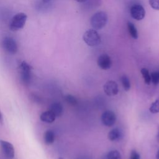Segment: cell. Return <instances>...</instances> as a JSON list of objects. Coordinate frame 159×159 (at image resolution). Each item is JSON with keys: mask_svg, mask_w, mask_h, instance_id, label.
<instances>
[{"mask_svg": "<svg viewBox=\"0 0 159 159\" xmlns=\"http://www.w3.org/2000/svg\"><path fill=\"white\" fill-rule=\"evenodd\" d=\"M1 46L3 49L9 54H16L18 50L17 44L16 40L11 37H5L1 42Z\"/></svg>", "mask_w": 159, "mask_h": 159, "instance_id": "cell-5", "label": "cell"}, {"mask_svg": "<svg viewBox=\"0 0 159 159\" xmlns=\"http://www.w3.org/2000/svg\"><path fill=\"white\" fill-rule=\"evenodd\" d=\"M130 159H140V155L136 150H132L130 153Z\"/></svg>", "mask_w": 159, "mask_h": 159, "instance_id": "cell-23", "label": "cell"}, {"mask_svg": "<svg viewBox=\"0 0 159 159\" xmlns=\"http://www.w3.org/2000/svg\"><path fill=\"white\" fill-rule=\"evenodd\" d=\"M56 117H57L55 116V114L50 110L42 112L40 116V119L42 121L48 124L53 122Z\"/></svg>", "mask_w": 159, "mask_h": 159, "instance_id": "cell-12", "label": "cell"}, {"mask_svg": "<svg viewBox=\"0 0 159 159\" xmlns=\"http://www.w3.org/2000/svg\"><path fill=\"white\" fill-rule=\"evenodd\" d=\"M149 111L152 114H157L159 112V98L156 99L153 103L151 104Z\"/></svg>", "mask_w": 159, "mask_h": 159, "instance_id": "cell-18", "label": "cell"}, {"mask_svg": "<svg viewBox=\"0 0 159 159\" xmlns=\"http://www.w3.org/2000/svg\"><path fill=\"white\" fill-rule=\"evenodd\" d=\"M65 101L71 106H76L78 104V100L76 98L71 94H67L65 96Z\"/></svg>", "mask_w": 159, "mask_h": 159, "instance_id": "cell-19", "label": "cell"}, {"mask_svg": "<svg viewBox=\"0 0 159 159\" xmlns=\"http://www.w3.org/2000/svg\"><path fill=\"white\" fill-rule=\"evenodd\" d=\"M120 81L121 83L122 84V86L124 88V89H125V91H127L130 89V80L129 79V78L127 77V76L124 75L120 77Z\"/></svg>", "mask_w": 159, "mask_h": 159, "instance_id": "cell-17", "label": "cell"}, {"mask_svg": "<svg viewBox=\"0 0 159 159\" xmlns=\"http://www.w3.org/2000/svg\"><path fill=\"white\" fill-rule=\"evenodd\" d=\"M75 1L76 2H84L86 1L87 0H75Z\"/></svg>", "mask_w": 159, "mask_h": 159, "instance_id": "cell-26", "label": "cell"}, {"mask_svg": "<svg viewBox=\"0 0 159 159\" xmlns=\"http://www.w3.org/2000/svg\"><path fill=\"white\" fill-rule=\"evenodd\" d=\"M27 16L24 12H19L15 14L11 19L9 24V29L12 32L18 31L24 28L25 25Z\"/></svg>", "mask_w": 159, "mask_h": 159, "instance_id": "cell-1", "label": "cell"}, {"mask_svg": "<svg viewBox=\"0 0 159 159\" xmlns=\"http://www.w3.org/2000/svg\"><path fill=\"white\" fill-rule=\"evenodd\" d=\"M108 20L107 14L104 11H98L91 17V25L94 30L102 29L107 24Z\"/></svg>", "mask_w": 159, "mask_h": 159, "instance_id": "cell-2", "label": "cell"}, {"mask_svg": "<svg viewBox=\"0 0 159 159\" xmlns=\"http://www.w3.org/2000/svg\"><path fill=\"white\" fill-rule=\"evenodd\" d=\"M55 133L52 130L48 129L43 134V140H44V143L46 145H50L52 144L55 141Z\"/></svg>", "mask_w": 159, "mask_h": 159, "instance_id": "cell-14", "label": "cell"}, {"mask_svg": "<svg viewBox=\"0 0 159 159\" xmlns=\"http://www.w3.org/2000/svg\"><path fill=\"white\" fill-rule=\"evenodd\" d=\"M103 89L106 94L109 96H116L118 94L119 92L118 84L116 81L113 80H109L107 81L104 84Z\"/></svg>", "mask_w": 159, "mask_h": 159, "instance_id": "cell-8", "label": "cell"}, {"mask_svg": "<svg viewBox=\"0 0 159 159\" xmlns=\"http://www.w3.org/2000/svg\"><path fill=\"white\" fill-rule=\"evenodd\" d=\"M127 28L129 32L130 35L134 39H138V31L137 28L135 27L134 24L130 22H127Z\"/></svg>", "mask_w": 159, "mask_h": 159, "instance_id": "cell-15", "label": "cell"}, {"mask_svg": "<svg viewBox=\"0 0 159 159\" xmlns=\"http://www.w3.org/2000/svg\"><path fill=\"white\" fill-rule=\"evenodd\" d=\"M19 71L21 82L25 86L29 85L32 80L31 66L25 61H22L19 65Z\"/></svg>", "mask_w": 159, "mask_h": 159, "instance_id": "cell-3", "label": "cell"}, {"mask_svg": "<svg viewBox=\"0 0 159 159\" xmlns=\"http://www.w3.org/2000/svg\"><path fill=\"white\" fill-rule=\"evenodd\" d=\"M140 73L143 78L145 83L146 84H150L151 83V77L148 69L145 68H143L140 70Z\"/></svg>", "mask_w": 159, "mask_h": 159, "instance_id": "cell-16", "label": "cell"}, {"mask_svg": "<svg viewBox=\"0 0 159 159\" xmlns=\"http://www.w3.org/2000/svg\"><path fill=\"white\" fill-rule=\"evenodd\" d=\"M50 1H51V0H42L43 2H44V3H48V2H49Z\"/></svg>", "mask_w": 159, "mask_h": 159, "instance_id": "cell-27", "label": "cell"}, {"mask_svg": "<svg viewBox=\"0 0 159 159\" xmlns=\"http://www.w3.org/2000/svg\"><path fill=\"white\" fill-rule=\"evenodd\" d=\"M151 82L154 85H157L159 83V71H153L150 74Z\"/></svg>", "mask_w": 159, "mask_h": 159, "instance_id": "cell-21", "label": "cell"}, {"mask_svg": "<svg viewBox=\"0 0 159 159\" xmlns=\"http://www.w3.org/2000/svg\"><path fill=\"white\" fill-rule=\"evenodd\" d=\"M58 159H65V158H62V157H59Z\"/></svg>", "mask_w": 159, "mask_h": 159, "instance_id": "cell-29", "label": "cell"}, {"mask_svg": "<svg viewBox=\"0 0 159 159\" xmlns=\"http://www.w3.org/2000/svg\"><path fill=\"white\" fill-rule=\"evenodd\" d=\"M3 121H4L3 116H2V113H1V112L0 111V124H3Z\"/></svg>", "mask_w": 159, "mask_h": 159, "instance_id": "cell-25", "label": "cell"}, {"mask_svg": "<svg viewBox=\"0 0 159 159\" xmlns=\"http://www.w3.org/2000/svg\"><path fill=\"white\" fill-rule=\"evenodd\" d=\"M84 42L89 47H95L101 43V37L98 32L94 29L86 30L83 36Z\"/></svg>", "mask_w": 159, "mask_h": 159, "instance_id": "cell-4", "label": "cell"}, {"mask_svg": "<svg viewBox=\"0 0 159 159\" xmlns=\"http://www.w3.org/2000/svg\"><path fill=\"white\" fill-rule=\"evenodd\" d=\"M123 137L122 131L119 128H114L108 134V139L111 141H118Z\"/></svg>", "mask_w": 159, "mask_h": 159, "instance_id": "cell-11", "label": "cell"}, {"mask_svg": "<svg viewBox=\"0 0 159 159\" xmlns=\"http://www.w3.org/2000/svg\"><path fill=\"white\" fill-rule=\"evenodd\" d=\"M130 13L132 17L137 20H142L145 16V11L143 7L140 4H134L130 9Z\"/></svg>", "mask_w": 159, "mask_h": 159, "instance_id": "cell-7", "label": "cell"}, {"mask_svg": "<svg viewBox=\"0 0 159 159\" xmlns=\"http://www.w3.org/2000/svg\"><path fill=\"white\" fill-rule=\"evenodd\" d=\"M49 110L52 111L56 117L61 116L63 112V106L60 102H57L52 103L50 106Z\"/></svg>", "mask_w": 159, "mask_h": 159, "instance_id": "cell-13", "label": "cell"}, {"mask_svg": "<svg viewBox=\"0 0 159 159\" xmlns=\"http://www.w3.org/2000/svg\"><path fill=\"white\" fill-rule=\"evenodd\" d=\"M101 119L104 125L111 127L116 123V116L114 112L111 111H106L102 114Z\"/></svg>", "mask_w": 159, "mask_h": 159, "instance_id": "cell-9", "label": "cell"}, {"mask_svg": "<svg viewBox=\"0 0 159 159\" xmlns=\"http://www.w3.org/2000/svg\"><path fill=\"white\" fill-rule=\"evenodd\" d=\"M148 2L152 8L159 11V0H148Z\"/></svg>", "mask_w": 159, "mask_h": 159, "instance_id": "cell-22", "label": "cell"}, {"mask_svg": "<svg viewBox=\"0 0 159 159\" xmlns=\"http://www.w3.org/2000/svg\"><path fill=\"white\" fill-rule=\"evenodd\" d=\"M31 97L34 99V101H35V102H39V101H40V98L38 97V96H36L35 94H32L31 95Z\"/></svg>", "mask_w": 159, "mask_h": 159, "instance_id": "cell-24", "label": "cell"}, {"mask_svg": "<svg viewBox=\"0 0 159 159\" xmlns=\"http://www.w3.org/2000/svg\"><path fill=\"white\" fill-rule=\"evenodd\" d=\"M156 158H157V159H159V150L158 151V152H157V153Z\"/></svg>", "mask_w": 159, "mask_h": 159, "instance_id": "cell-28", "label": "cell"}, {"mask_svg": "<svg viewBox=\"0 0 159 159\" xmlns=\"http://www.w3.org/2000/svg\"><path fill=\"white\" fill-rule=\"evenodd\" d=\"M107 159H121V155L117 150L110 151L107 155Z\"/></svg>", "mask_w": 159, "mask_h": 159, "instance_id": "cell-20", "label": "cell"}, {"mask_svg": "<svg viewBox=\"0 0 159 159\" xmlns=\"http://www.w3.org/2000/svg\"><path fill=\"white\" fill-rule=\"evenodd\" d=\"M98 65L102 70H108L112 66V60L107 54H102L98 58Z\"/></svg>", "mask_w": 159, "mask_h": 159, "instance_id": "cell-10", "label": "cell"}, {"mask_svg": "<svg viewBox=\"0 0 159 159\" xmlns=\"http://www.w3.org/2000/svg\"><path fill=\"white\" fill-rule=\"evenodd\" d=\"M0 148L3 155L7 159H13L15 156V150L13 145L8 141L0 140Z\"/></svg>", "mask_w": 159, "mask_h": 159, "instance_id": "cell-6", "label": "cell"}]
</instances>
